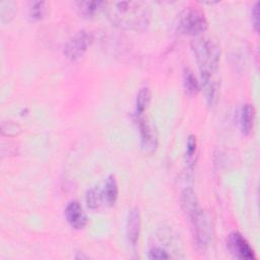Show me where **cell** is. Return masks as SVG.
Returning <instances> with one entry per match:
<instances>
[{
    "label": "cell",
    "mask_w": 260,
    "mask_h": 260,
    "mask_svg": "<svg viewBox=\"0 0 260 260\" xmlns=\"http://www.w3.org/2000/svg\"><path fill=\"white\" fill-rule=\"evenodd\" d=\"M103 11L114 25L124 30L143 31L151 19V10L142 1L105 2Z\"/></svg>",
    "instance_id": "1"
},
{
    "label": "cell",
    "mask_w": 260,
    "mask_h": 260,
    "mask_svg": "<svg viewBox=\"0 0 260 260\" xmlns=\"http://www.w3.org/2000/svg\"><path fill=\"white\" fill-rule=\"evenodd\" d=\"M191 49L200 73L215 74L220 60L218 44L210 37L199 36L191 42Z\"/></svg>",
    "instance_id": "2"
},
{
    "label": "cell",
    "mask_w": 260,
    "mask_h": 260,
    "mask_svg": "<svg viewBox=\"0 0 260 260\" xmlns=\"http://www.w3.org/2000/svg\"><path fill=\"white\" fill-rule=\"evenodd\" d=\"M184 212L191 222L192 232L197 247L201 250H206L210 245L212 232L209 220L201 208L200 203L185 209Z\"/></svg>",
    "instance_id": "3"
},
{
    "label": "cell",
    "mask_w": 260,
    "mask_h": 260,
    "mask_svg": "<svg viewBox=\"0 0 260 260\" xmlns=\"http://www.w3.org/2000/svg\"><path fill=\"white\" fill-rule=\"evenodd\" d=\"M178 30L186 36H199L208 28L204 13L197 7H187L179 15Z\"/></svg>",
    "instance_id": "4"
},
{
    "label": "cell",
    "mask_w": 260,
    "mask_h": 260,
    "mask_svg": "<svg viewBox=\"0 0 260 260\" xmlns=\"http://www.w3.org/2000/svg\"><path fill=\"white\" fill-rule=\"evenodd\" d=\"M92 41L93 38L89 31L80 30L72 36L65 44L63 54L68 60L75 61L84 55Z\"/></svg>",
    "instance_id": "5"
},
{
    "label": "cell",
    "mask_w": 260,
    "mask_h": 260,
    "mask_svg": "<svg viewBox=\"0 0 260 260\" xmlns=\"http://www.w3.org/2000/svg\"><path fill=\"white\" fill-rule=\"evenodd\" d=\"M140 145L144 153L152 154L158 145V133L155 125L145 118L138 119Z\"/></svg>",
    "instance_id": "6"
},
{
    "label": "cell",
    "mask_w": 260,
    "mask_h": 260,
    "mask_svg": "<svg viewBox=\"0 0 260 260\" xmlns=\"http://www.w3.org/2000/svg\"><path fill=\"white\" fill-rule=\"evenodd\" d=\"M226 246L230 253L237 259L240 260H252L256 259L254 250L247 242V240L239 233L232 232L228 236Z\"/></svg>",
    "instance_id": "7"
},
{
    "label": "cell",
    "mask_w": 260,
    "mask_h": 260,
    "mask_svg": "<svg viewBox=\"0 0 260 260\" xmlns=\"http://www.w3.org/2000/svg\"><path fill=\"white\" fill-rule=\"evenodd\" d=\"M65 218L71 228L81 230L87 224V216L77 201H70L64 210Z\"/></svg>",
    "instance_id": "8"
},
{
    "label": "cell",
    "mask_w": 260,
    "mask_h": 260,
    "mask_svg": "<svg viewBox=\"0 0 260 260\" xmlns=\"http://www.w3.org/2000/svg\"><path fill=\"white\" fill-rule=\"evenodd\" d=\"M200 89L203 90V93L205 95V99L208 105L213 106L216 104L218 99L219 85H218L217 79L215 78V74L201 73Z\"/></svg>",
    "instance_id": "9"
},
{
    "label": "cell",
    "mask_w": 260,
    "mask_h": 260,
    "mask_svg": "<svg viewBox=\"0 0 260 260\" xmlns=\"http://www.w3.org/2000/svg\"><path fill=\"white\" fill-rule=\"evenodd\" d=\"M140 213L137 208H132L129 210L127 221H126V236L128 239V242L135 246L138 242L139 235H140Z\"/></svg>",
    "instance_id": "10"
},
{
    "label": "cell",
    "mask_w": 260,
    "mask_h": 260,
    "mask_svg": "<svg viewBox=\"0 0 260 260\" xmlns=\"http://www.w3.org/2000/svg\"><path fill=\"white\" fill-rule=\"evenodd\" d=\"M255 119V111L252 105L246 104L242 107L240 112V129L244 135L250 134L253 129Z\"/></svg>",
    "instance_id": "11"
},
{
    "label": "cell",
    "mask_w": 260,
    "mask_h": 260,
    "mask_svg": "<svg viewBox=\"0 0 260 260\" xmlns=\"http://www.w3.org/2000/svg\"><path fill=\"white\" fill-rule=\"evenodd\" d=\"M118 183L115 178V176L111 175L107 178L104 188L102 189V196H103V201L109 205L113 206L118 198Z\"/></svg>",
    "instance_id": "12"
},
{
    "label": "cell",
    "mask_w": 260,
    "mask_h": 260,
    "mask_svg": "<svg viewBox=\"0 0 260 260\" xmlns=\"http://www.w3.org/2000/svg\"><path fill=\"white\" fill-rule=\"evenodd\" d=\"M104 1H76L75 5L80 15L91 17L104 8Z\"/></svg>",
    "instance_id": "13"
},
{
    "label": "cell",
    "mask_w": 260,
    "mask_h": 260,
    "mask_svg": "<svg viewBox=\"0 0 260 260\" xmlns=\"http://www.w3.org/2000/svg\"><path fill=\"white\" fill-rule=\"evenodd\" d=\"M183 87L187 95L194 96L200 90V82L190 69H185L183 74Z\"/></svg>",
    "instance_id": "14"
},
{
    "label": "cell",
    "mask_w": 260,
    "mask_h": 260,
    "mask_svg": "<svg viewBox=\"0 0 260 260\" xmlns=\"http://www.w3.org/2000/svg\"><path fill=\"white\" fill-rule=\"evenodd\" d=\"M151 99V92L150 89L147 86H144L139 89L137 96H136V104H135V110L136 115L141 116L145 110L147 109Z\"/></svg>",
    "instance_id": "15"
},
{
    "label": "cell",
    "mask_w": 260,
    "mask_h": 260,
    "mask_svg": "<svg viewBox=\"0 0 260 260\" xmlns=\"http://www.w3.org/2000/svg\"><path fill=\"white\" fill-rule=\"evenodd\" d=\"M17 11V5L13 1H3L0 3V20L1 22L7 23L11 21Z\"/></svg>",
    "instance_id": "16"
},
{
    "label": "cell",
    "mask_w": 260,
    "mask_h": 260,
    "mask_svg": "<svg viewBox=\"0 0 260 260\" xmlns=\"http://www.w3.org/2000/svg\"><path fill=\"white\" fill-rule=\"evenodd\" d=\"M29 17L34 20L43 19L48 13V3L44 1H32L29 3Z\"/></svg>",
    "instance_id": "17"
},
{
    "label": "cell",
    "mask_w": 260,
    "mask_h": 260,
    "mask_svg": "<svg viewBox=\"0 0 260 260\" xmlns=\"http://www.w3.org/2000/svg\"><path fill=\"white\" fill-rule=\"evenodd\" d=\"M197 151V139L194 135H190L186 143V164L189 170H193L195 166V156Z\"/></svg>",
    "instance_id": "18"
},
{
    "label": "cell",
    "mask_w": 260,
    "mask_h": 260,
    "mask_svg": "<svg viewBox=\"0 0 260 260\" xmlns=\"http://www.w3.org/2000/svg\"><path fill=\"white\" fill-rule=\"evenodd\" d=\"M86 205L90 209H98L103 202V196H102V190L99 188H91L87 191L85 196Z\"/></svg>",
    "instance_id": "19"
},
{
    "label": "cell",
    "mask_w": 260,
    "mask_h": 260,
    "mask_svg": "<svg viewBox=\"0 0 260 260\" xmlns=\"http://www.w3.org/2000/svg\"><path fill=\"white\" fill-rule=\"evenodd\" d=\"M21 132L20 126L11 120L8 121H2L1 123V133L3 136L8 137H14L17 136Z\"/></svg>",
    "instance_id": "20"
},
{
    "label": "cell",
    "mask_w": 260,
    "mask_h": 260,
    "mask_svg": "<svg viewBox=\"0 0 260 260\" xmlns=\"http://www.w3.org/2000/svg\"><path fill=\"white\" fill-rule=\"evenodd\" d=\"M147 257L149 259H170L172 258V255L164 248L154 246L149 249Z\"/></svg>",
    "instance_id": "21"
},
{
    "label": "cell",
    "mask_w": 260,
    "mask_h": 260,
    "mask_svg": "<svg viewBox=\"0 0 260 260\" xmlns=\"http://www.w3.org/2000/svg\"><path fill=\"white\" fill-rule=\"evenodd\" d=\"M251 19H252V25L255 31L258 32L259 31V2H256L252 8Z\"/></svg>",
    "instance_id": "22"
}]
</instances>
